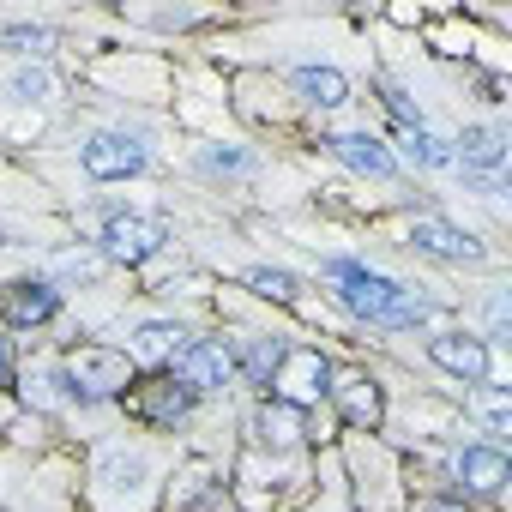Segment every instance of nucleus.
I'll return each mask as SVG.
<instances>
[{
  "label": "nucleus",
  "instance_id": "27",
  "mask_svg": "<svg viewBox=\"0 0 512 512\" xmlns=\"http://www.w3.org/2000/svg\"><path fill=\"white\" fill-rule=\"evenodd\" d=\"M0 374H7V338H0Z\"/></svg>",
  "mask_w": 512,
  "mask_h": 512
},
{
  "label": "nucleus",
  "instance_id": "24",
  "mask_svg": "<svg viewBox=\"0 0 512 512\" xmlns=\"http://www.w3.org/2000/svg\"><path fill=\"white\" fill-rule=\"evenodd\" d=\"M488 332H494V338L506 332V290H494V296H488Z\"/></svg>",
  "mask_w": 512,
  "mask_h": 512
},
{
  "label": "nucleus",
  "instance_id": "22",
  "mask_svg": "<svg viewBox=\"0 0 512 512\" xmlns=\"http://www.w3.org/2000/svg\"><path fill=\"white\" fill-rule=\"evenodd\" d=\"M247 284L260 290V296H272V302H290V296H296V278H290V272H272V266L247 272Z\"/></svg>",
  "mask_w": 512,
  "mask_h": 512
},
{
  "label": "nucleus",
  "instance_id": "21",
  "mask_svg": "<svg viewBox=\"0 0 512 512\" xmlns=\"http://www.w3.org/2000/svg\"><path fill=\"white\" fill-rule=\"evenodd\" d=\"M199 169H205V175H247L253 157H247V151H229V145H223V151L205 145V151H199Z\"/></svg>",
  "mask_w": 512,
  "mask_h": 512
},
{
  "label": "nucleus",
  "instance_id": "6",
  "mask_svg": "<svg viewBox=\"0 0 512 512\" xmlns=\"http://www.w3.org/2000/svg\"><path fill=\"white\" fill-rule=\"evenodd\" d=\"M452 163L464 169V181H476L482 193H500L506 187V133L500 127H470L452 151Z\"/></svg>",
  "mask_w": 512,
  "mask_h": 512
},
{
  "label": "nucleus",
  "instance_id": "8",
  "mask_svg": "<svg viewBox=\"0 0 512 512\" xmlns=\"http://www.w3.org/2000/svg\"><path fill=\"white\" fill-rule=\"evenodd\" d=\"M410 241H416L422 253H434V260H452V266H482V260H488V247H482L470 229L446 223V217H416V223H410Z\"/></svg>",
  "mask_w": 512,
  "mask_h": 512
},
{
  "label": "nucleus",
  "instance_id": "17",
  "mask_svg": "<svg viewBox=\"0 0 512 512\" xmlns=\"http://www.w3.org/2000/svg\"><path fill=\"white\" fill-rule=\"evenodd\" d=\"M7 308H13L19 326H37V320H49V314L61 308V296H55L49 284H19V290L7 296Z\"/></svg>",
  "mask_w": 512,
  "mask_h": 512
},
{
  "label": "nucleus",
  "instance_id": "23",
  "mask_svg": "<svg viewBox=\"0 0 512 512\" xmlns=\"http://www.w3.org/2000/svg\"><path fill=\"white\" fill-rule=\"evenodd\" d=\"M13 91H19V97H49V73H43V67H37V73L25 67V73L13 79Z\"/></svg>",
  "mask_w": 512,
  "mask_h": 512
},
{
  "label": "nucleus",
  "instance_id": "14",
  "mask_svg": "<svg viewBox=\"0 0 512 512\" xmlns=\"http://www.w3.org/2000/svg\"><path fill=\"white\" fill-rule=\"evenodd\" d=\"M181 350H187V332H181V326H169V320L139 326V332H133V344H127V356H133V362H151V368H169Z\"/></svg>",
  "mask_w": 512,
  "mask_h": 512
},
{
  "label": "nucleus",
  "instance_id": "1",
  "mask_svg": "<svg viewBox=\"0 0 512 512\" xmlns=\"http://www.w3.org/2000/svg\"><path fill=\"white\" fill-rule=\"evenodd\" d=\"M326 284H332L338 302H344L356 320H368V326L410 332V326H422V320L434 314L428 296H416L410 284H398V278H386V272H368L362 260H326Z\"/></svg>",
  "mask_w": 512,
  "mask_h": 512
},
{
  "label": "nucleus",
  "instance_id": "7",
  "mask_svg": "<svg viewBox=\"0 0 512 512\" xmlns=\"http://www.w3.org/2000/svg\"><path fill=\"white\" fill-rule=\"evenodd\" d=\"M169 368H175L181 392H217V386H229V374H235V350H229V344L187 338V350H181Z\"/></svg>",
  "mask_w": 512,
  "mask_h": 512
},
{
  "label": "nucleus",
  "instance_id": "11",
  "mask_svg": "<svg viewBox=\"0 0 512 512\" xmlns=\"http://www.w3.org/2000/svg\"><path fill=\"white\" fill-rule=\"evenodd\" d=\"M386 109L398 115V139H404V157H410L416 169H452V145H446L440 133H428L422 115H410V103H404L398 91H386Z\"/></svg>",
  "mask_w": 512,
  "mask_h": 512
},
{
  "label": "nucleus",
  "instance_id": "20",
  "mask_svg": "<svg viewBox=\"0 0 512 512\" xmlns=\"http://www.w3.org/2000/svg\"><path fill=\"white\" fill-rule=\"evenodd\" d=\"M278 356H284V344H272V338H253V344L241 350V368H247L253 380H272V368H278Z\"/></svg>",
  "mask_w": 512,
  "mask_h": 512
},
{
  "label": "nucleus",
  "instance_id": "25",
  "mask_svg": "<svg viewBox=\"0 0 512 512\" xmlns=\"http://www.w3.org/2000/svg\"><path fill=\"white\" fill-rule=\"evenodd\" d=\"M7 43H19V49L31 55V49H43V43H49V31H25V25H19V31H7Z\"/></svg>",
  "mask_w": 512,
  "mask_h": 512
},
{
  "label": "nucleus",
  "instance_id": "10",
  "mask_svg": "<svg viewBox=\"0 0 512 512\" xmlns=\"http://www.w3.org/2000/svg\"><path fill=\"white\" fill-rule=\"evenodd\" d=\"M428 362H434V368H446V374H452V380H464V386H482V380H488V368H494L488 344H482V338H470V332H440V338H428Z\"/></svg>",
  "mask_w": 512,
  "mask_h": 512
},
{
  "label": "nucleus",
  "instance_id": "4",
  "mask_svg": "<svg viewBox=\"0 0 512 512\" xmlns=\"http://www.w3.org/2000/svg\"><path fill=\"white\" fill-rule=\"evenodd\" d=\"M326 386H332V368H326V356H320V350H284V356H278V368H272V398H278V404H290V410L320 404V398H326Z\"/></svg>",
  "mask_w": 512,
  "mask_h": 512
},
{
  "label": "nucleus",
  "instance_id": "16",
  "mask_svg": "<svg viewBox=\"0 0 512 512\" xmlns=\"http://www.w3.org/2000/svg\"><path fill=\"white\" fill-rule=\"evenodd\" d=\"M253 428H260V440H266V446H296V440H302V416H296L290 404H278V398H272V404H260Z\"/></svg>",
  "mask_w": 512,
  "mask_h": 512
},
{
  "label": "nucleus",
  "instance_id": "5",
  "mask_svg": "<svg viewBox=\"0 0 512 512\" xmlns=\"http://www.w3.org/2000/svg\"><path fill=\"white\" fill-rule=\"evenodd\" d=\"M79 163H85L91 181H127V175H139L151 163V151H145L139 133H91V145L79 151Z\"/></svg>",
  "mask_w": 512,
  "mask_h": 512
},
{
  "label": "nucleus",
  "instance_id": "3",
  "mask_svg": "<svg viewBox=\"0 0 512 512\" xmlns=\"http://www.w3.org/2000/svg\"><path fill=\"white\" fill-rule=\"evenodd\" d=\"M97 241H103V260H115V266H145V260H157V253H163L169 223H163V217H145V211H115Z\"/></svg>",
  "mask_w": 512,
  "mask_h": 512
},
{
  "label": "nucleus",
  "instance_id": "18",
  "mask_svg": "<svg viewBox=\"0 0 512 512\" xmlns=\"http://www.w3.org/2000/svg\"><path fill=\"white\" fill-rule=\"evenodd\" d=\"M187 404H193V392H175V386H157V392L133 398V410L151 416V422H175V416H187Z\"/></svg>",
  "mask_w": 512,
  "mask_h": 512
},
{
  "label": "nucleus",
  "instance_id": "13",
  "mask_svg": "<svg viewBox=\"0 0 512 512\" xmlns=\"http://www.w3.org/2000/svg\"><path fill=\"white\" fill-rule=\"evenodd\" d=\"M458 482L470 494H500L506 488V452L500 446H464L458 452Z\"/></svg>",
  "mask_w": 512,
  "mask_h": 512
},
{
  "label": "nucleus",
  "instance_id": "19",
  "mask_svg": "<svg viewBox=\"0 0 512 512\" xmlns=\"http://www.w3.org/2000/svg\"><path fill=\"white\" fill-rule=\"evenodd\" d=\"M470 416H476L488 434H506V428H512V398H506L500 386H482V392L470 398Z\"/></svg>",
  "mask_w": 512,
  "mask_h": 512
},
{
  "label": "nucleus",
  "instance_id": "12",
  "mask_svg": "<svg viewBox=\"0 0 512 512\" xmlns=\"http://www.w3.org/2000/svg\"><path fill=\"white\" fill-rule=\"evenodd\" d=\"M326 398H338L344 422H356V428H374L380 422V386H374V374H332Z\"/></svg>",
  "mask_w": 512,
  "mask_h": 512
},
{
  "label": "nucleus",
  "instance_id": "9",
  "mask_svg": "<svg viewBox=\"0 0 512 512\" xmlns=\"http://www.w3.org/2000/svg\"><path fill=\"white\" fill-rule=\"evenodd\" d=\"M332 157H338L344 169L368 175V181H392V175H398L392 145H386L380 133H368V127H344V133H332Z\"/></svg>",
  "mask_w": 512,
  "mask_h": 512
},
{
  "label": "nucleus",
  "instance_id": "2",
  "mask_svg": "<svg viewBox=\"0 0 512 512\" xmlns=\"http://www.w3.org/2000/svg\"><path fill=\"white\" fill-rule=\"evenodd\" d=\"M127 380H133V356L115 350V344H85V350L67 356V392L85 398V404L127 392Z\"/></svg>",
  "mask_w": 512,
  "mask_h": 512
},
{
  "label": "nucleus",
  "instance_id": "15",
  "mask_svg": "<svg viewBox=\"0 0 512 512\" xmlns=\"http://www.w3.org/2000/svg\"><path fill=\"white\" fill-rule=\"evenodd\" d=\"M290 85H296L302 103H314V109H344V103H350V79H344L338 67H296Z\"/></svg>",
  "mask_w": 512,
  "mask_h": 512
},
{
  "label": "nucleus",
  "instance_id": "26",
  "mask_svg": "<svg viewBox=\"0 0 512 512\" xmlns=\"http://www.w3.org/2000/svg\"><path fill=\"white\" fill-rule=\"evenodd\" d=\"M416 512H464V506H458V500H422Z\"/></svg>",
  "mask_w": 512,
  "mask_h": 512
}]
</instances>
